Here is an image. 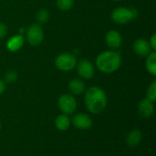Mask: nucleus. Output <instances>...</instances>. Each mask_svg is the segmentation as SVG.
<instances>
[{"instance_id":"f257e3e1","label":"nucleus","mask_w":156,"mask_h":156,"mask_svg":"<svg viewBox=\"0 0 156 156\" xmlns=\"http://www.w3.org/2000/svg\"><path fill=\"white\" fill-rule=\"evenodd\" d=\"M84 103L90 113L99 114L107 106L108 99L106 92L101 87L91 86L84 92Z\"/></svg>"},{"instance_id":"f03ea898","label":"nucleus","mask_w":156,"mask_h":156,"mask_svg":"<svg viewBox=\"0 0 156 156\" xmlns=\"http://www.w3.org/2000/svg\"><path fill=\"white\" fill-rule=\"evenodd\" d=\"M95 64L101 72L104 74H112L121 68L122 56L117 51H104L98 55Z\"/></svg>"},{"instance_id":"7ed1b4c3","label":"nucleus","mask_w":156,"mask_h":156,"mask_svg":"<svg viewBox=\"0 0 156 156\" xmlns=\"http://www.w3.org/2000/svg\"><path fill=\"white\" fill-rule=\"evenodd\" d=\"M138 15L135 8H128L120 6L115 8L111 14V19L112 22L118 25H124L133 20Z\"/></svg>"},{"instance_id":"20e7f679","label":"nucleus","mask_w":156,"mask_h":156,"mask_svg":"<svg viewBox=\"0 0 156 156\" xmlns=\"http://www.w3.org/2000/svg\"><path fill=\"white\" fill-rule=\"evenodd\" d=\"M58 107L63 114L69 116L76 112L78 103L74 95L70 93H64L60 95L58 100Z\"/></svg>"},{"instance_id":"39448f33","label":"nucleus","mask_w":156,"mask_h":156,"mask_svg":"<svg viewBox=\"0 0 156 156\" xmlns=\"http://www.w3.org/2000/svg\"><path fill=\"white\" fill-rule=\"evenodd\" d=\"M55 65L61 71H70L76 68L77 58L71 53H61L55 58Z\"/></svg>"},{"instance_id":"423d86ee","label":"nucleus","mask_w":156,"mask_h":156,"mask_svg":"<svg viewBox=\"0 0 156 156\" xmlns=\"http://www.w3.org/2000/svg\"><path fill=\"white\" fill-rule=\"evenodd\" d=\"M44 39V32L39 24H32L27 29V40L33 47L39 46Z\"/></svg>"},{"instance_id":"0eeeda50","label":"nucleus","mask_w":156,"mask_h":156,"mask_svg":"<svg viewBox=\"0 0 156 156\" xmlns=\"http://www.w3.org/2000/svg\"><path fill=\"white\" fill-rule=\"evenodd\" d=\"M76 68H77L78 75L83 80H90L93 78L95 74L94 65L86 58H83L79 62H77Z\"/></svg>"},{"instance_id":"6e6552de","label":"nucleus","mask_w":156,"mask_h":156,"mask_svg":"<svg viewBox=\"0 0 156 156\" xmlns=\"http://www.w3.org/2000/svg\"><path fill=\"white\" fill-rule=\"evenodd\" d=\"M71 124L79 130L85 131V130L90 129L92 127L93 122H92V119L90 118V115H88L86 113L80 112V113L75 114L72 117Z\"/></svg>"},{"instance_id":"1a4fd4ad","label":"nucleus","mask_w":156,"mask_h":156,"mask_svg":"<svg viewBox=\"0 0 156 156\" xmlns=\"http://www.w3.org/2000/svg\"><path fill=\"white\" fill-rule=\"evenodd\" d=\"M154 102L151 101L147 98L143 99L138 104V113L144 119L151 118L154 113Z\"/></svg>"},{"instance_id":"9d476101","label":"nucleus","mask_w":156,"mask_h":156,"mask_svg":"<svg viewBox=\"0 0 156 156\" xmlns=\"http://www.w3.org/2000/svg\"><path fill=\"white\" fill-rule=\"evenodd\" d=\"M133 51L140 57H147L152 51H154L149 44V41L145 38H138L134 41L133 46Z\"/></svg>"},{"instance_id":"9b49d317","label":"nucleus","mask_w":156,"mask_h":156,"mask_svg":"<svg viewBox=\"0 0 156 156\" xmlns=\"http://www.w3.org/2000/svg\"><path fill=\"white\" fill-rule=\"evenodd\" d=\"M105 42L109 48L117 49L122 45V37L117 30H110L105 36Z\"/></svg>"},{"instance_id":"f8f14e48","label":"nucleus","mask_w":156,"mask_h":156,"mask_svg":"<svg viewBox=\"0 0 156 156\" xmlns=\"http://www.w3.org/2000/svg\"><path fill=\"white\" fill-rule=\"evenodd\" d=\"M24 45V37L21 34L14 35L6 41V48L10 52L18 51Z\"/></svg>"},{"instance_id":"ddd939ff","label":"nucleus","mask_w":156,"mask_h":156,"mask_svg":"<svg viewBox=\"0 0 156 156\" xmlns=\"http://www.w3.org/2000/svg\"><path fill=\"white\" fill-rule=\"evenodd\" d=\"M69 90L70 91V94L72 95H81L86 90L85 83L80 79H72L69 82Z\"/></svg>"},{"instance_id":"4468645a","label":"nucleus","mask_w":156,"mask_h":156,"mask_svg":"<svg viewBox=\"0 0 156 156\" xmlns=\"http://www.w3.org/2000/svg\"><path fill=\"white\" fill-rule=\"evenodd\" d=\"M143 140V133L139 129L132 130L126 136V144L130 147H135Z\"/></svg>"},{"instance_id":"2eb2a0df","label":"nucleus","mask_w":156,"mask_h":156,"mask_svg":"<svg viewBox=\"0 0 156 156\" xmlns=\"http://www.w3.org/2000/svg\"><path fill=\"white\" fill-rule=\"evenodd\" d=\"M70 125H71V120L69 119V115L62 113L57 116V118L55 119V127L60 132L68 131Z\"/></svg>"},{"instance_id":"dca6fc26","label":"nucleus","mask_w":156,"mask_h":156,"mask_svg":"<svg viewBox=\"0 0 156 156\" xmlns=\"http://www.w3.org/2000/svg\"><path fill=\"white\" fill-rule=\"evenodd\" d=\"M145 68L146 70L152 75L156 76V52L152 51L147 57L145 60Z\"/></svg>"},{"instance_id":"f3484780","label":"nucleus","mask_w":156,"mask_h":156,"mask_svg":"<svg viewBox=\"0 0 156 156\" xmlns=\"http://www.w3.org/2000/svg\"><path fill=\"white\" fill-rule=\"evenodd\" d=\"M36 19L37 21V24H39V25L47 23L49 19V12L45 8L39 9L36 15Z\"/></svg>"},{"instance_id":"a211bd4d","label":"nucleus","mask_w":156,"mask_h":156,"mask_svg":"<svg viewBox=\"0 0 156 156\" xmlns=\"http://www.w3.org/2000/svg\"><path fill=\"white\" fill-rule=\"evenodd\" d=\"M57 6L59 10L68 11L72 8L74 5V0H57Z\"/></svg>"},{"instance_id":"6ab92c4d","label":"nucleus","mask_w":156,"mask_h":156,"mask_svg":"<svg viewBox=\"0 0 156 156\" xmlns=\"http://www.w3.org/2000/svg\"><path fill=\"white\" fill-rule=\"evenodd\" d=\"M148 100H150L151 101L154 102L156 101V81L154 80L149 86H148V89H147V91H146V97Z\"/></svg>"},{"instance_id":"aec40b11","label":"nucleus","mask_w":156,"mask_h":156,"mask_svg":"<svg viewBox=\"0 0 156 156\" xmlns=\"http://www.w3.org/2000/svg\"><path fill=\"white\" fill-rule=\"evenodd\" d=\"M17 79H18L17 72L14 69H10L5 72V77H4V80H5L4 81L7 83H14L17 80Z\"/></svg>"},{"instance_id":"412c9836","label":"nucleus","mask_w":156,"mask_h":156,"mask_svg":"<svg viewBox=\"0 0 156 156\" xmlns=\"http://www.w3.org/2000/svg\"><path fill=\"white\" fill-rule=\"evenodd\" d=\"M7 34V27L4 23H0V39L4 38Z\"/></svg>"},{"instance_id":"4be33fe9","label":"nucleus","mask_w":156,"mask_h":156,"mask_svg":"<svg viewBox=\"0 0 156 156\" xmlns=\"http://www.w3.org/2000/svg\"><path fill=\"white\" fill-rule=\"evenodd\" d=\"M149 44L152 48V49L154 51L156 50V34H153V36L151 37L150 40H149Z\"/></svg>"},{"instance_id":"5701e85b","label":"nucleus","mask_w":156,"mask_h":156,"mask_svg":"<svg viewBox=\"0 0 156 156\" xmlns=\"http://www.w3.org/2000/svg\"><path fill=\"white\" fill-rule=\"evenodd\" d=\"M5 90V82L0 79V95H2Z\"/></svg>"},{"instance_id":"b1692460","label":"nucleus","mask_w":156,"mask_h":156,"mask_svg":"<svg viewBox=\"0 0 156 156\" xmlns=\"http://www.w3.org/2000/svg\"><path fill=\"white\" fill-rule=\"evenodd\" d=\"M113 1H116L117 2V1H122V0H113Z\"/></svg>"},{"instance_id":"393cba45","label":"nucleus","mask_w":156,"mask_h":156,"mask_svg":"<svg viewBox=\"0 0 156 156\" xmlns=\"http://www.w3.org/2000/svg\"><path fill=\"white\" fill-rule=\"evenodd\" d=\"M0 130H1V122H0Z\"/></svg>"}]
</instances>
